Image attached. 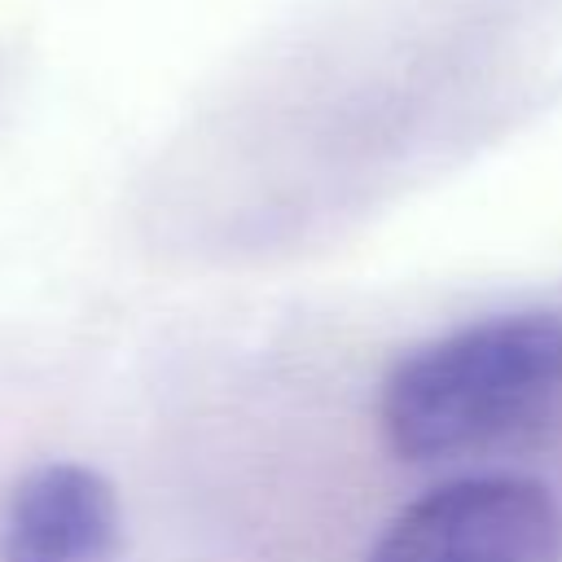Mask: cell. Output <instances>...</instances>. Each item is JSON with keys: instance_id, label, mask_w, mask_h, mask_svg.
<instances>
[{"instance_id": "1", "label": "cell", "mask_w": 562, "mask_h": 562, "mask_svg": "<svg viewBox=\"0 0 562 562\" xmlns=\"http://www.w3.org/2000/svg\"><path fill=\"white\" fill-rule=\"evenodd\" d=\"M562 404V316L514 312L408 351L382 386V430L404 461H448L540 426Z\"/></svg>"}, {"instance_id": "2", "label": "cell", "mask_w": 562, "mask_h": 562, "mask_svg": "<svg viewBox=\"0 0 562 562\" xmlns=\"http://www.w3.org/2000/svg\"><path fill=\"white\" fill-rule=\"evenodd\" d=\"M369 562H562V509L536 479H452L395 514Z\"/></svg>"}, {"instance_id": "3", "label": "cell", "mask_w": 562, "mask_h": 562, "mask_svg": "<svg viewBox=\"0 0 562 562\" xmlns=\"http://www.w3.org/2000/svg\"><path fill=\"white\" fill-rule=\"evenodd\" d=\"M119 501L88 465H35L0 501V562H119Z\"/></svg>"}]
</instances>
